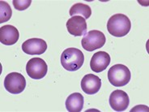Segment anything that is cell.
<instances>
[{"label": "cell", "instance_id": "1", "mask_svg": "<svg viewBox=\"0 0 149 112\" xmlns=\"http://www.w3.org/2000/svg\"><path fill=\"white\" fill-rule=\"evenodd\" d=\"M131 29L130 19L124 14H115L109 19L107 22V30L112 36L122 37L126 36Z\"/></svg>", "mask_w": 149, "mask_h": 112}, {"label": "cell", "instance_id": "2", "mask_svg": "<svg viewBox=\"0 0 149 112\" xmlns=\"http://www.w3.org/2000/svg\"><path fill=\"white\" fill-rule=\"evenodd\" d=\"M84 62L83 52L77 48H67L61 55V64L67 71H74L80 69Z\"/></svg>", "mask_w": 149, "mask_h": 112}, {"label": "cell", "instance_id": "3", "mask_svg": "<svg viewBox=\"0 0 149 112\" xmlns=\"http://www.w3.org/2000/svg\"><path fill=\"white\" fill-rule=\"evenodd\" d=\"M131 73L130 69L123 64L112 66L108 71V79L112 85L123 87L130 82Z\"/></svg>", "mask_w": 149, "mask_h": 112}, {"label": "cell", "instance_id": "4", "mask_svg": "<svg viewBox=\"0 0 149 112\" xmlns=\"http://www.w3.org/2000/svg\"><path fill=\"white\" fill-rule=\"evenodd\" d=\"M106 38L104 34L99 30H92L84 34L81 44L87 51H93L101 48L104 45Z\"/></svg>", "mask_w": 149, "mask_h": 112}, {"label": "cell", "instance_id": "5", "mask_svg": "<svg viewBox=\"0 0 149 112\" xmlns=\"http://www.w3.org/2000/svg\"><path fill=\"white\" fill-rule=\"evenodd\" d=\"M4 87L6 90L12 94L22 93L26 87V80L19 72H11L5 77Z\"/></svg>", "mask_w": 149, "mask_h": 112}, {"label": "cell", "instance_id": "6", "mask_svg": "<svg viewBox=\"0 0 149 112\" xmlns=\"http://www.w3.org/2000/svg\"><path fill=\"white\" fill-rule=\"evenodd\" d=\"M48 71V66L41 58H33L26 65V72L32 79L40 80L45 77Z\"/></svg>", "mask_w": 149, "mask_h": 112}, {"label": "cell", "instance_id": "7", "mask_svg": "<svg viewBox=\"0 0 149 112\" xmlns=\"http://www.w3.org/2000/svg\"><path fill=\"white\" fill-rule=\"evenodd\" d=\"M109 102L113 110L116 111H123L129 106L130 99L125 91L117 90L111 93Z\"/></svg>", "mask_w": 149, "mask_h": 112}, {"label": "cell", "instance_id": "8", "mask_svg": "<svg viewBox=\"0 0 149 112\" xmlns=\"http://www.w3.org/2000/svg\"><path fill=\"white\" fill-rule=\"evenodd\" d=\"M22 50L29 55H40L47 50V44L41 38H31L23 43Z\"/></svg>", "mask_w": 149, "mask_h": 112}, {"label": "cell", "instance_id": "9", "mask_svg": "<svg viewBox=\"0 0 149 112\" xmlns=\"http://www.w3.org/2000/svg\"><path fill=\"white\" fill-rule=\"evenodd\" d=\"M86 20L80 15L72 16L67 20V29L68 33L74 37H81L87 32Z\"/></svg>", "mask_w": 149, "mask_h": 112}, {"label": "cell", "instance_id": "10", "mask_svg": "<svg viewBox=\"0 0 149 112\" xmlns=\"http://www.w3.org/2000/svg\"><path fill=\"white\" fill-rule=\"evenodd\" d=\"M110 56L107 52L98 51L95 53L90 61V67L94 72H101L104 71L110 64Z\"/></svg>", "mask_w": 149, "mask_h": 112}, {"label": "cell", "instance_id": "11", "mask_svg": "<svg viewBox=\"0 0 149 112\" xmlns=\"http://www.w3.org/2000/svg\"><path fill=\"white\" fill-rule=\"evenodd\" d=\"M81 89L88 95L97 93L101 87V80L97 76L93 74L85 75L81 80Z\"/></svg>", "mask_w": 149, "mask_h": 112}, {"label": "cell", "instance_id": "12", "mask_svg": "<svg viewBox=\"0 0 149 112\" xmlns=\"http://www.w3.org/2000/svg\"><path fill=\"white\" fill-rule=\"evenodd\" d=\"M19 37V31L15 26L8 24L0 28V41L3 45H14L18 41Z\"/></svg>", "mask_w": 149, "mask_h": 112}, {"label": "cell", "instance_id": "13", "mask_svg": "<svg viewBox=\"0 0 149 112\" xmlns=\"http://www.w3.org/2000/svg\"><path fill=\"white\" fill-rule=\"evenodd\" d=\"M84 107V97L81 93H74L69 95L66 101V108L69 112H80Z\"/></svg>", "mask_w": 149, "mask_h": 112}, {"label": "cell", "instance_id": "14", "mask_svg": "<svg viewBox=\"0 0 149 112\" xmlns=\"http://www.w3.org/2000/svg\"><path fill=\"white\" fill-rule=\"evenodd\" d=\"M76 15H79L87 20L92 15V9L88 5L84 4H74L70 9V15L74 16Z\"/></svg>", "mask_w": 149, "mask_h": 112}, {"label": "cell", "instance_id": "15", "mask_svg": "<svg viewBox=\"0 0 149 112\" xmlns=\"http://www.w3.org/2000/svg\"><path fill=\"white\" fill-rule=\"evenodd\" d=\"M11 11L10 5L5 1H0V23L3 24L8 21L11 17Z\"/></svg>", "mask_w": 149, "mask_h": 112}, {"label": "cell", "instance_id": "16", "mask_svg": "<svg viewBox=\"0 0 149 112\" xmlns=\"http://www.w3.org/2000/svg\"><path fill=\"white\" fill-rule=\"evenodd\" d=\"M32 4L31 0H14L13 5L14 8L18 11H24L27 8H29V6Z\"/></svg>", "mask_w": 149, "mask_h": 112}]
</instances>
